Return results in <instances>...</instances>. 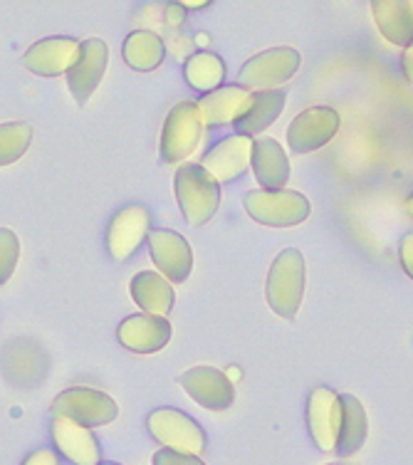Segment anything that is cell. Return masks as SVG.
<instances>
[{
	"instance_id": "cell-1",
	"label": "cell",
	"mask_w": 413,
	"mask_h": 465,
	"mask_svg": "<svg viewBox=\"0 0 413 465\" xmlns=\"http://www.w3.org/2000/svg\"><path fill=\"white\" fill-rule=\"evenodd\" d=\"M176 201L186 223L206 225L221 206V183L201 163H181L173 179Z\"/></svg>"
},
{
	"instance_id": "cell-2",
	"label": "cell",
	"mask_w": 413,
	"mask_h": 465,
	"mask_svg": "<svg viewBox=\"0 0 413 465\" xmlns=\"http://www.w3.org/2000/svg\"><path fill=\"white\" fill-rule=\"evenodd\" d=\"M305 297V258L297 248L282 251L272 262L265 282L270 310L282 320H295Z\"/></svg>"
},
{
	"instance_id": "cell-3",
	"label": "cell",
	"mask_w": 413,
	"mask_h": 465,
	"mask_svg": "<svg viewBox=\"0 0 413 465\" xmlns=\"http://www.w3.org/2000/svg\"><path fill=\"white\" fill-rule=\"evenodd\" d=\"M243 206L255 223L268 228H292L310 218V201L300 191H251Z\"/></svg>"
},
{
	"instance_id": "cell-4",
	"label": "cell",
	"mask_w": 413,
	"mask_h": 465,
	"mask_svg": "<svg viewBox=\"0 0 413 465\" xmlns=\"http://www.w3.org/2000/svg\"><path fill=\"white\" fill-rule=\"evenodd\" d=\"M302 57L295 47H272L265 53L255 54L241 67L238 82L251 94L255 92H272L285 84L297 74Z\"/></svg>"
},
{
	"instance_id": "cell-5",
	"label": "cell",
	"mask_w": 413,
	"mask_h": 465,
	"mask_svg": "<svg viewBox=\"0 0 413 465\" xmlns=\"http://www.w3.org/2000/svg\"><path fill=\"white\" fill-rule=\"evenodd\" d=\"M203 116L196 102H179L171 107L162 129V159L166 163H181L196 152L203 136Z\"/></svg>"
},
{
	"instance_id": "cell-6",
	"label": "cell",
	"mask_w": 413,
	"mask_h": 465,
	"mask_svg": "<svg viewBox=\"0 0 413 465\" xmlns=\"http://www.w3.org/2000/svg\"><path fill=\"white\" fill-rule=\"evenodd\" d=\"M53 413L74 420L84 429H94V426H107L117 419L119 406L104 391H97L90 386H73V389H64L63 394H57L53 401Z\"/></svg>"
},
{
	"instance_id": "cell-7",
	"label": "cell",
	"mask_w": 413,
	"mask_h": 465,
	"mask_svg": "<svg viewBox=\"0 0 413 465\" xmlns=\"http://www.w3.org/2000/svg\"><path fill=\"white\" fill-rule=\"evenodd\" d=\"M149 433L169 450L201 456L206 450V430L201 429L196 419L179 409H156L146 419Z\"/></svg>"
},
{
	"instance_id": "cell-8",
	"label": "cell",
	"mask_w": 413,
	"mask_h": 465,
	"mask_svg": "<svg viewBox=\"0 0 413 465\" xmlns=\"http://www.w3.org/2000/svg\"><path fill=\"white\" fill-rule=\"evenodd\" d=\"M339 132V114L332 107H310L288 126V146L295 153H312L332 142Z\"/></svg>"
},
{
	"instance_id": "cell-9",
	"label": "cell",
	"mask_w": 413,
	"mask_h": 465,
	"mask_svg": "<svg viewBox=\"0 0 413 465\" xmlns=\"http://www.w3.org/2000/svg\"><path fill=\"white\" fill-rule=\"evenodd\" d=\"M341 426V396L327 386H317L307 399V429L322 453L337 450Z\"/></svg>"
},
{
	"instance_id": "cell-10",
	"label": "cell",
	"mask_w": 413,
	"mask_h": 465,
	"mask_svg": "<svg viewBox=\"0 0 413 465\" xmlns=\"http://www.w3.org/2000/svg\"><path fill=\"white\" fill-rule=\"evenodd\" d=\"M181 389L208 411H225L235 401L231 376L216 367H191L179 376Z\"/></svg>"
},
{
	"instance_id": "cell-11",
	"label": "cell",
	"mask_w": 413,
	"mask_h": 465,
	"mask_svg": "<svg viewBox=\"0 0 413 465\" xmlns=\"http://www.w3.org/2000/svg\"><path fill=\"white\" fill-rule=\"evenodd\" d=\"M146 242H149L153 265L163 278L176 285L189 280L191 270H193V252H191L189 241L181 232L159 228V231L149 232Z\"/></svg>"
},
{
	"instance_id": "cell-12",
	"label": "cell",
	"mask_w": 413,
	"mask_h": 465,
	"mask_svg": "<svg viewBox=\"0 0 413 465\" xmlns=\"http://www.w3.org/2000/svg\"><path fill=\"white\" fill-rule=\"evenodd\" d=\"M82 43L74 37H45L23 54V64L37 77H60L80 60Z\"/></svg>"
},
{
	"instance_id": "cell-13",
	"label": "cell",
	"mask_w": 413,
	"mask_h": 465,
	"mask_svg": "<svg viewBox=\"0 0 413 465\" xmlns=\"http://www.w3.org/2000/svg\"><path fill=\"white\" fill-rule=\"evenodd\" d=\"M149 211L144 206L122 208L107 228V251L117 262L134 255L149 238Z\"/></svg>"
},
{
	"instance_id": "cell-14",
	"label": "cell",
	"mask_w": 413,
	"mask_h": 465,
	"mask_svg": "<svg viewBox=\"0 0 413 465\" xmlns=\"http://www.w3.org/2000/svg\"><path fill=\"white\" fill-rule=\"evenodd\" d=\"M107 60L109 50L104 40L92 37V40L82 43L80 60L74 63L73 70L67 72V87H70V94L77 104H87V99L94 94L104 72H107Z\"/></svg>"
},
{
	"instance_id": "cell-15",
	"label": "cell",
	"mask_w": 413,
	"mask_h": 465,
	"mask_svg": "<svg viewBox=\"0 0 413 465\" xmlns=\"http://www.w3.org/2000/svg\"><path fill=\"white\" fill-rule=\"evenodd\" d=\"M252 156V139L248 136H228L223 142H218L213 149H208L201 166L218 181L228 183L243 176L251 166Z\"/></svg>"
},
{
	"instance_id": "cell-16",
	"label": "cell",
	"mask_w": 413,
	"mask_h": 465,
	"mask_svg": "<svg viewBox=\"0 0 413 465\" xmlns=\"http://www.w3.org/2000/svg\"><path fill=\"white\" fill-rule=\"evenodd\" d=\"M119 344L136 354H153L169 344L171 324L166 317L153 314H132L117 330Z\"/></svg>"
},
{
	"instance_id": "cell-17",
	"label": "cell",
	"mask_w": 413,
	"mask_h": 465,
	"mask_svg": "<svg viewBox=\"0 0 413 465\" xmlns=\"http://www.w3.org/2000/svg\"><path fill=\"white\" fill-rule=\"evenodd\" d=\"M53 440L57 450L63 453L70 463L74 465H99L102 460V450L90 429H84L74 420L64 419V416H54L53 419Z\"/></svg>"
},
{
	"instance_id": "cell-18",
	"label": "cell",
	"mask_w": 413,
	"mask_h": 465,
	"mask_svg": "<svg viewBox=\"0 0 413 465\" xmlns=\"http://www.w3.org/2000/svg\"><path fill=\"white\" fill-rule=\"evenodd\" d=\"M251 166L262 191H285L290 181V162L285 149L275 139L262 136L252 142Z\"/></svg>"
},
{
	"instance_id": "cell-19",
	"label": "cell",
	"mask_w": 413,
	"mask_h": 465,
	"mask_svg": "<svg viewBox=\"0 0 413 465\" xmlns=\"http://www.w3.org/2000/svg\"><path fill=\"white\" fill-rule=\"evenodd\" d=\"M371 15L379 33L391 45H413V0H377L371 3Z\"/></svg>"
},
{
	"instance_id": "cell-20",
	"label": "cell",
	"mask_w": 413,
	"mask_h": 465,
	"mask_svg": "<svg viewBox=\"0 0 413 465\" xmlns=\"http://www.w3.org/2000/svg\"><path fill=\"white\" fill-rule=\"evenodd\" d=\"M251 99V92L243 90L241 84H231V87H221V90L211 92V94H206V97L198 102V109H201V116H203V124H235V119L248 109Z\"/></svg>"
},
{
	"instance_id": "cell-21",
	"label": "cell",
	"mask_w": 413,
	"mask_h": 465,
	"mask_svg": "<svg viewBox=\"0 0 413 465\" xmlns=\"http://www.w3.org/2000/svg\"><path fill=\"white\" fill-rule=\"evenodd\" d=\"M282 109H285V92L282 90L255 92L248 109L235 119V132L238 136H248V139L262 134L282 114Z\"/></svg>"
},
{
	"instance_id": "cell-22",
	"label": "cell",
	"mask_w": 413,
	"mask_h": 465,
	"mask_svg": "<svg viewBox=\"0 0 413 465\" xmlns=\"http://www.w3.org/2000/svg\"><path fill=\"white\" fill-rule=\"evenodd\" d=\"M129 292H132V300L144 310V314L163 317L173 307V287L162 272H153V270H142L132 280Z\"/></svg>"
},
{
	"instance_id": "cell-23",
	"label": "cell",
	"mask_w": 413,
	"mask_h": 465,
	"mask_svg": "<svg viewBox=\"0 0 413 465\" xmlns=\"http://www.w3.org/2000/svg\"><path fill=\"white\" fill-rule=\"evenodd\" d=\"M369 433V419L359 399L351 394H341V426L339 440H337V453L341 458H351L359 453Z\"/></svg>"
},
{
	"instance_id": "cell-24",
	"label": "cell",
	"mask_w": 413,
	"mask_h": 465,
	"mask_svg": "<svg viewBox=\"0 0 413 465\" xmlns=\"http://www.w3.org/2000/svg\"><path fill=\"white\" fill-rule=\"evenodd\" d=\"M124 63L136 72H152L163 63L166 57V47L163 40L152 30H134L129 33L122 45Z\"/></svg>"
},
{
	"instance_id": "cell-25",
	"label": "cell",
	"mask_w": 413,
	"mask_h": 465,
	"mask_svg": "<svg viewBox=\"0 0 413 465\" xmlns=\"http://www.w3.org/2000/svg\"><path fill=\"white\" fill-rule=\"evenodd\" d=\"M186 82L198 92H211L221 90V84L225 80V63L218 57L216 53H196L186 63Z\"/></svg>"
},
{
	"instance_id": "cell-26",
	"label": "cell",
	"mask_w": 413,
	"mask_h": 465,
	"mask_svg": "<svg viewBox=\"0 0 413 465\" xmlns=\"http://www.w3.org/2000/svg\"><path fill=\"white\" fill-rule=\"evenodd\" d=\"M33 142V126L27 122H5L0 124V166L20 162Z\"/></svg>"
},
{
	"instance_id": "cell-27",
	"label": "cell",
	"mask_w": 413,
	"mask_h": 465,
	"mask_svg": "<svg viewBox=\"0 0 413 465\" xmlns=\"http://www.w3.org/2000/svg\"><path fill=\"white\" fill-rule=\"evenodd\" d=\"M20 241L10 228H0V285H5L18 268Z\"/></svg>"
},
{
	"instance_id": "cell-28",
	"label": "cell",
	"mask_w": 413,
	"mask_h": 465,
	"mask_svg": "<svg viewBox=\"0 0 413 465\" xmlns=\"http://www.w3.org/2000/svg\"><path fill=\"white\" fill-rule=\"evenodd\" d=\"M153 465H206L198 456H189V453H179V450H169L162 448L153 453Z\"/></svg>"
},
{
	"instance_id": "cell-29",
	"label": "cell",
	"mask_w": 413,
	"mask_h": 465,
	"mask_svg": "<svg viewBox=\"0 0 413 465\" xmlns=\"http://www.w3.org/2000/svg\"><path fill=\"white\" fill-rule=\"evenodd\" d=\"M398 260H401V268L408 278L413 280V232L401 238V245H398Z\"/></svg>"
},
{
	"instance_id": "cell-30",
	"label": "cell",
	"mask_w": 413,
	"mask_h": 465,
	"mask_svg": "<svg viewBox=\"0 0 413 465\" xmlns=\"http://www.w3.org/2000/svg\"><path fill=\"white\" fill-rule=\"evenodd\" d=\"M23 465H60V458L54 450H47V448H40L35 453H30V456L23 460Z\"/></svg>"
},
{
	"instance_id": "cell-31",
	"label": "cell",
	"mask_w": 413,
	"mask_h": 465,
	"mask_svg": "<svg viewBox=\"0 0 413 465\" xmlns=\"http://www.w3.org/2000/svg\"><path fill=\"white\" fill-rule=\"evenodd\" d=\"M401 70H404L406 80L413 82V45H408L401 54Z\"/></svg>"
},
{
	"instance_id": "cell-32",
	"label": "cell",
	"mask_w": 413,
	"mask_h": 465,
	"mask_svg": "<svg viewBox=\"0 0 413 465\" xmlns=\"http://www.w3.org/2000/svg\"><path fill=\"white\" fill-rule=\"evenodd\" d=\"M183 5L181 3H176V5H169V23L171 25H181L183 23V18H186V13H183Z\"/></svg>"
},
{
	"instance_id": "cell-33",
	"label": "cell",
	"mask_w": 413,
	"mask_h": 465,
	"mask_svg": "<svg viewBox=\"0 0 413 465\" xmlns=\"http://www.w3.org/2000/svg\"><path fill=\"white\" fill-rule=\"evenodd\" d=\"M404 211L413 218V193L408 198H406V203H404Z\"/></svg>"
},
{
	"instance_id": "cell-34",
	"label": "cell",
	"mask_w": 413,
	"mask_h": 465,
	"mask_svg": "<svg viewBox=\"0 0 413 465\" xmlns=\"http://www.w3.org/2000/svg\"><path fill=\"white\" fill-rule=\"evenodd\" d=\"M181 5H183V8H193V10H198V8H206L208 3H181Z\"/></svg>"
},
{
	"instance_id": "cell-35",
	"label": "cell",
	"mask_w": 413,
	"mask_h": 465,
	"mask_svg": "<svg viewBox=\"0 0 413 465\" xmlns=\"http://www.w3.org/2000/svg\"><path fill=\"white\" fill-rule=\"evenodd\" d=\"M329 465H359V463H354V460H339V463H329Z\"/></svg>"
},
{
	"instance_id": "cell-36",
	"label": "cell",
	"mask_w": 413,
	"mask_h": 465,
	"mask_svg": "<svg viewBox=\"0 0 413 465\" xmlns=\"http://www.w3.org/2000/svg\"><path fill=\"white\" fill-rule=\"evenodd\" d=\"M99 465H117V463H99Z\"/></svg>"
}]
</instances>
